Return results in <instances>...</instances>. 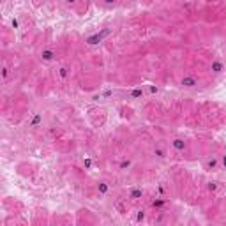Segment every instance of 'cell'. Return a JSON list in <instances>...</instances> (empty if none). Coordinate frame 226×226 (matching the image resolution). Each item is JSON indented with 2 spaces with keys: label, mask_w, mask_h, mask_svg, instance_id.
<instances>
[{
  "label": "cell",
  "mask_w": 226,
  "mask_h": 226,
  "mask_svg": "<svg viewBox=\"0 0 226 226\" xmlns=\"http://www.w3.org/2000/svg\"><path fill=\"white\" fill-rule=\"evenodd\" d=\"M154 154H156V156H157V157H161V159H163V157H164V150H163V149H161V147H157V149H154Z\"/></svg>",
  "instance_id": "8fae6325"
},
{
  "label": "cell",
  "mask_w": 226,
  "mask_h": 226,
  "mask_svg": "<svg viewBox=\"0 0 226 226\" xmlns=\"http://www.w3.org/2000/svg\"><path fill=\"white\" fill-rule=\"evenodd\" d=\"M210 71L216 72V74H219V72L225 71V64H223L221 60H212V64H210Z\"/></svg>",
  "instance_id": "3957f363"
},
{
  "label": "cell",
  "mask_w": 226,
  "mask_h": 226,
  "mask_svg": "<svg viewBox=\"0 0 226 226\" xmlns=\"http://www.w3.org/2000/svg\"><path fill=\"white\" fill-rule=\"evenodd\" d=\"M74 2H78V0H65V4H69V5H71V4H74Z\"/></svg>",
  "instance_id": "ffe728a7"
},
{
  "label": "cell",
  "mask_w": 226,
  "mask_h": 226,
  "mask_svg": "<svg viewBox=\"0 0 226 226\" xmlns=\"http://www.w3.org/2000/svg\"><path fill=\"white\" fill-rule=\"evenodd\" d=\"M216 189H217V184L216 182H210L209 184V191H216Z\"/></svg>",
  "instance_id": "5bb4252c"
},
{
  "label": "cell",
  "mask_w": 226,
  "mask_h": 226,
  "mask_svg": "<svg viewBox=\"0 0 226 226\" xmlns=\"http://www.w3.org/2000/svg\"><path fill=\"white\" fill-rule=\"evenodd\" d=\"M143 217H145V214H143V212H140V214H138V221H141Z\"/></svg>",
  "instance_id": "ac0fdd59"
},
{
  "label": "cell",
  "mask_w": 226,
  "mask_h": 226,
  "mask_svg": "<svg viewBox=\"0 0 226 226\" xmlns=\"http://www.w3.org/2000/svg\"><path fill=\"white\" fill-rule=\"evenodd\" d=\"M99 193H103V194L108 193V184H106V182H101V184H99Z\"/></svg>",
  "instance_id": "30bf717a"
},
{
  "label": "cell",
  "mask_w": 226,
  "mask_h": 226,
  "mask_svg": "<svg viewBox=\"0 0 226 226\" xmlns=\"http://www.w3.org/2000/svg\"><path fill=\"white\" fill-rule=\"evenodd\" d=\"M108 34H110V30H108V28H104L103 32H95L94 35H90V37L87 39V44H88V46H95V44H99V42H101V41H103Z\"/></svg>",
  "instance_id": "6da1fadb"
},
{
  "label": "cell",
  "mask_w": 226,
  "mask_h": 226,
  "mask_svg": "<svg viewBox=\"0 0 226 226\" xmlns=\"http://www.w3.org/2000/svg\"><path fill=\"white\" fill-rule=\"evenodd\" d=\"M90 164H92V161H90V159H87V161H85V166H87V168H90Z\"/></svg>",
  "instance_id": "e0dca14e"
},
{
  "label": "cell",
  "mask_w": 226,
  "mask_h": 226,
  "mask_svg": "<svg viewBox=\"0 0 226 226\" xmlns=\"http://www.w3.org/2000/svg\"><path fill=\"white\" fill-rule=\"evenodd\" d=\"M198 78L196 76H184L182 80H180V85L182 87H186V88H193V87H196L198 85Z\"/></svg>",
  "instance_id": "7a4b0ae2"
},
{
  "label": "cell",
  "mask_w": 226,
  "mask_h": 226,
  "mask_svg": "<svg viewBox=\"0 0 226 226\" xmlns=\"http://www.w3.org/2000/svg\"><path fill=\"white\" fill-rule=\"evenodd\" d=\"M7 74H9V71H7V69H4V71H2V76H4V78H7Z\"/></svg>",
  "instance_id": "2e32d148"
},
{
  "label": "cell",
  "mask_w": 226,
  "mask_h": 226,
  "mask_svg": "<svg viewBox=\"0 0 226 226\" xmlns=\"http://www.w3.org/2000/svg\"><path fill=\"white\" fill-rule=\"evenodd\" d=\"M143 95V90L141 88H134L133 92H131V99H138V97H141Z\"/></svg>",
  "instance_id": "9c48e42d"
},
{
  "label": "cell",
  "mask_w": 226,
  "mask_h": 226,
  "mask_svg": "<svg viewBox=\"0 0 226 226\" xmlns=\"http://www.w3.org/2000/svg\"><path fill=\"white\" fill-rule=\"evenodd\" d=\"M129 166H131V161H129V159H126V161H122V163H120V166H118V168H120V170H126V168H129Z\"/></svg>",
  "instance_id": "7c38bea8"
},
{
  "label": "cell",
  "mask_w": 226,
  "mask_h": 226,
  "mask_svg": "<svg viewBox=\"0 0 226 226\" xmlns=\"http://www.w3.org/2000/svg\"><path fill=\"white\" fill-rule=\"evenodd\" d=\"M60 76H62V78H65V76H67V69H65V67H62V69H60Z\"/></svg>",
  "instance_id": "9a60e30c"
},
{
  "label": "cell",
  "mask_w": 226,
  "mask_h": 226,
  "mask_svg": "<svg viewBox=\"0 0 226 226\" xmlns=\"http://www.w3.org/2000/svg\"><path fill=\"white\" fill-rule=\"evenodd\" d=\"M104 2H106V4H113L115 0H104Z\"/></svg>",
  "instance_id": "44dd1931"
},
{
  "label": "cell",
  "mask_w": 226,
  "mask_h": 226,
  "mask_svg": "<svg viewBox=\"0 0 226 226\" xmlns=\"http://www.w3.org/2000/svg\"><path fill=\"white\" fill-rule=\"evenodd\" d=\"M39 124H42V115H41V113H35V115L30 118L28 126H30V127H37Z\"/></svg>",
  "instance_id": "5b68a950"
},
{
  "label": "cell",
  "mask_w": 226,
  "mask_h": 226,
  "mask_svg": "<svg viewBox=\"0 0 226 226\" xmlns=\"http://www.w3.org/2000/svg\"><path fill=\"white\" fill-rule=\"evenodd\" d=\"M57 55H55V51L53 50H42L41 51V58L44 60V62H50V60H53Z\"/></svg>",
  "instance_id": "277c9868"
},
{
  "label": "cell",
  "mask_w": 226,
  "mask_h": 226,
  "mask_svg": "<svg viewBox=\"0 0 226 226\" xmlns=\"http://www.w3.org/2000/svg\"><path fill=\"white\" fill-rule=\"evenodd\" d=\"M164 205V200H154V207H157V209H161Z\"/></svg>",
  "instance_id": "4fadbf2b"
},
{
  "label": "cell",
  "mask_w": 226,
  "mask_h": 226,
  "mask_svg": "<svg viewBox=\"0 0 226 226\" xmlns=\"http://www.w3.org/2000/svg\"><path fill=\"white\" fill-rule=\"evenodd\" d=\"M219 166V161L216 159V157H210V159H207V163H205V168L207 170H216Z\"/></svg>",
  "instance_id": "52a82bcc"
},
{
  "label": "cell",
  "mask_w": 226,
  "mask_h": 226,
  "mask_svg": "<svg viewBox=\"0 0 226 226\" xmlns=\"http://www.w3.org/2000/svg\"><path fill=\"white\" fill-rule=\"evenodd\" d=\"M129 196H131L133 200H138V198H141V196H143V191H141V189H133Z\"/></svg>",
  "instance_id": "ba28073f"
},
{
  "label": "cell",
  "mask_w": 226,
  "mask_h": 226,
  "mask_svg": "<svg viewBox=\"0 0 226 226\" xmlns=\"http://www.w3.org/2000/svg\"><path fill=\"white\" fill-rule=\"evenodd\" d=\"M221 163H223V166L226 168V156H223V157H221Z\"/></svg>",
  "instance_id": "d6986e66"
},
{
  "label": "cell",
  "mask_w": 226,
  "mask_h": 226,
  "mask_svg": "<svg viewBox=\"0 0 226 226\" xmlns=\"http://www.w3.org/2000/svg\"><path fill=\"white\" fill-rule=\"evenodd\" d=\"M171 145H173V149H175V150H179V152H182V150L186 149V141H184V140H179V138H177V140H173V141H171Z\"/></svg>",
  "instance_id": "8992f818"
}]
</instances>
